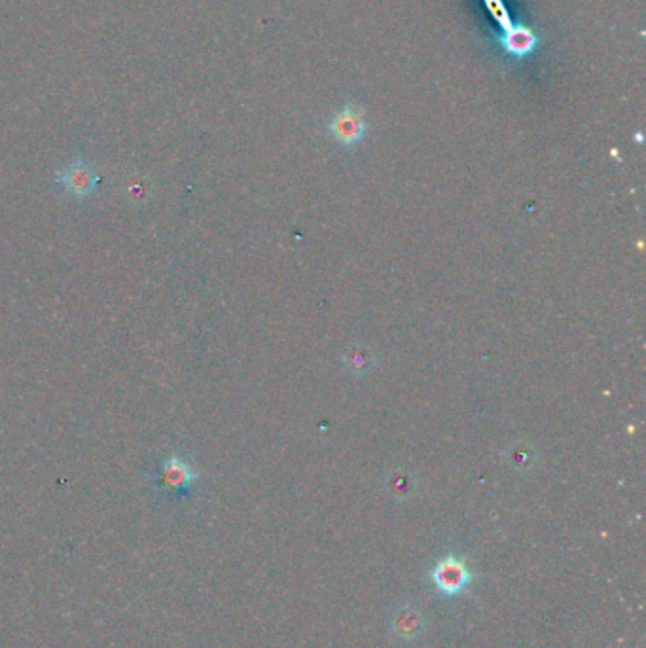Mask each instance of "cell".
Here are the masks:
<instances>
[{
    "instance_id": "8992f818",
    "label": "cell",
    "mask_w": 646,
    "mask_h": 648,
    "mask_svg": "<svg viewBox=\"0 0 646 648\" xmlns=\"http://www.w3.org/2000/svg\"><path fill=\"white\" fill-rule=\"evenodd\" d=\"M393 630L400 639H415L423 630V616L421 611L404 605L393 614Z\"/></svg>"
},
{
    "instance_id": "5b68a950",
    "label": "cell",
    "mask_w": 646,
    "mask_h": 648,
    "mask_svg": "<svg viewBox=\"0 0 646 648\" xmlns=\"http://www.w3.org/2000/svg\"><path fill=\"white\" fill-rule=\"evenodd\" d=\"M501 44L508 54L523 57V55L531 54L537 48V35L525 27H512V29L504 31Z\"/></svg>"
},
{
    "instance_id": "52a82bcc",
    "label": "cell",
    "mask_w": 646,
    "mask_h": 648,
    "mask_svg": "<svg viewBox=\"0 0 646 648\" xmlns=\"http://www.w3.org/2000/svg\"><path fill=\"white\" fill-rule=\"evenodd\" d=\"M485 4H487L489 10L493 12V18L497 19V21L501 23V27H503L504 31H508V29L514 27L512 21L508 18V14H506V8H504L501 0H485Z\"/></svg>"
},
{
    "instance_id": "7a4b0ae2",
    "label": "cell",
    "mask_w": 646,
    "mask_h": 648,
    "mask_svg": "<svg viewBox=\"0 0 646 648\" xmlns=\"http://www.w3.org/2000/svg\"><path fill=\"white\" fill-rule=\"evenodd\" d=\"M54 182L57 188L63 190V194L76 199L78 203H84L95 198L101 184V175L95 163L88 162L82 154H78L63 169L55 171Z\"/></svg>"
},
{
    "instance_id": "3957f363",
    "label": "cell",
    "mask_w": 646,
    "mask_h": 648,
    "mask_svg": "<svg viewBox=\"0 0 646 648\" xmlns=\"http://www.w3.org/2000/svg\"><path fill=\"white\" fill-rule=\"evenodd\" d=\"M432 582L438 588L440 594L455 597V595L465 594L468 586L472 584L474 575L467 565V561L455 556L442 558L432 569Z\"/></svg>"
},
{
    "instance_id": "6da1fadb",
    "label": "cell",
    "mask_w": 646,
    "mask_h": 648,
    "mask_svg": "<svg viewBox=\"0 0 646 648\" xmlns=\"http://www.w3.org/2000/svg\"><path fill=\"white\" fill-rule=\"evenodd\" d=\"M146 478L158 495L177 503L192 495L194 487L201 480V470L186 451L173 450L156 463V467Z\"/></svg>"
},
{
    "instance_id": "277c9868",
    "label": "cell",
    "mask_w": 646,
    "mask_h": 648,
    "mask_svg": "<svg viewBox=\"0 0 646 648\" xmlns=\"http://www.w3.org/2000/svg\"><path fill=\"white\" fill-rule=\"evenodd\" d=\"M366 129L368 124L364 120V110L351 103L341 108L338 114H334L328 124V131L334 137V141L347 148L359 144L366 135Z\"/></svg>"
}]
</instances>
